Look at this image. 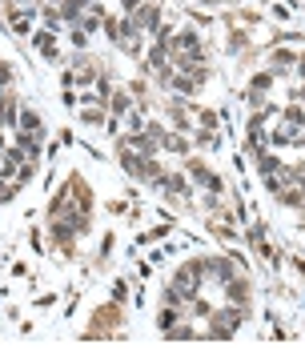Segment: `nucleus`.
Instances as JSON below:
<instances>
[{
	"label": "nucleus",
	"instance_id": "1",
	"mask_svg": "<svg viewBox=\"0 0 305 361\" xmlns=\"http://www.w3.org/2000/svg\"><path fill=\"white\" fill-rule=\"evenodd\" d=\"M157 20H161V8H157V4H145L129 24H137V28H157Z\"/></svg>",
	"mask_w": 305,
	"mask_h": 361
},
{
	"label": "nucleus",
	"instance_id": "2",
	"mask_svg": "<svg viewBox=\"0 0 305 361\" xmlns=\"http://www.w3.org/2000/svg\"><path fill=\"white\" fill-rule=\"evenodd\" d=\"M289 64H293V52H277V56H273V68H277V72H285Z\"/></svg>",
	"mask_w": 305,
	"mask_h": 361
},
{
	"label": "nucleus",
	"instance_id": "3",
	"mask_svg": "<svg viewBox=\"0 0 305 361\" xmlns=\"http://www.w3.org/2000/svg\"><path fill=\"white\" fill-rule=\"evenodd\" d=\"M173 321H177V309H173V305H169V309L161 313V329H165V333H169V329H173Z\"/></svg>",
	"mask_w": 305,
	"mask_h": 361
},
{
	"label": "nucleus",
	"instance_id": "4",
	"mask_svg": "<svg viewBox=\"0 0 305 361\" xmlns=\"http://www.w3.org/2000/svg\"><path fill=\"white\" fill-rule=\"evenodd\" d=\"M85 125H104L101 108H85Z\"/></svg>",
	"mask_w": 305,
	"mask_h": 361
},
{
	"label": "nucleus",
	"instance_id": "5",
	"mask_svg": "<svg viewBox=\"0 0 305 361\" xmlns=\"http://www.w3.org/2000/svg\"><path fill=\"white\" fill-rule=\"evenodd\" d=\"M125 297H129V285L117 281V285H112V301H125Z\"/></svg>",
	"mask_w": 305,
	"mask_h": 361
},
{
	"label": "nucleus",
	"instance_id": "6",
	"mask_svg": "<svg viewBox=\"0 0 305 361\" xmlns=\"http://www.w3.org/2000/svg\"><path fill=\"white\" fill-rule=\"evenodd\" d=\"M112 108H117V112H129V97H125V93H117V97H112Z\"/></svg>",
	"mask_w": 305,
	"mask_h": 361
},
{
	"label": "nucleus",
	"instance_id": "7",
	"mask_svg": "<svg viewBox=\"0 0 305 361\" xmlns=\"http://www.w3.org/2000/svg\"><path fill=\"white\" fill-rule=\"evenodd\" d=\"M121 4H125L129 12H137V8H141V0H121Z\"/></svg>",
	"mask_w": 305,
	"mask_h": 361
},
{
	"label": "nucleus",
	"instance_id": "8",
	"mask_svg": "<svg viewBox=\"0 0 305 361\" xmlns=\"http://www.w3.org/2000/svg\"><path fill=\"white\" fill-rule=\"evenodd\" d=\"M0 149H4V137H0Z\"/></svg>",
	"mask_w": 305,
	"mask_h": 361
}]
</instances>
